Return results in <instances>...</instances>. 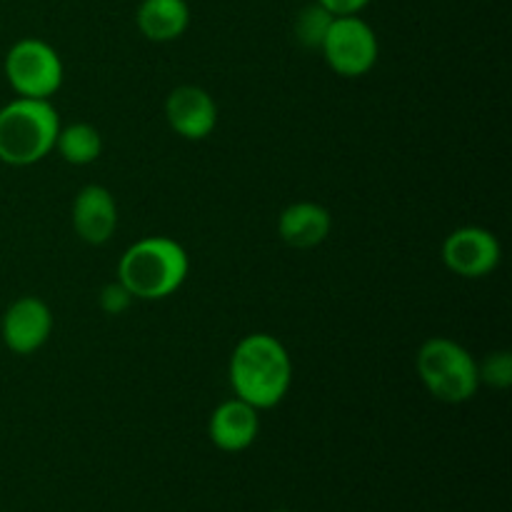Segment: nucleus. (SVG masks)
<instances>
[{
	"instance_id": "4",
	"label": "nucleus",
	"mask_w": 512,
	"mask_h": 512,
	"mask_svg": "<svg viewBox=\"0 0 512 512\" xmlns=\"http://www.w3.org/2000/svg\"><path fill=\"white\" fill-rule=\"evenodd\" d=\"M415 365L428 393L443 403H468L480 388L478 360L450 338L425 340L420 345Z\"/></svg>"
},
{
	"instance_id": "14",
	"label": "nucleus",
	"mask_w": 512,
	"mask_h": 512,
	"mask_svg": "<svg viewBox=\"0 0 512 512\" xmlns=\"http://www.w3.org/2000/svg\"><path fill=\"white\" fill-rule=\"evenodd\" d=\"M55 150L70 165H90L103 153V138L90 123H73L58 130Z\"/></svg>"
},
{
	"instance_id": "1",
	"label": "nucleus",
	"mask_w": 512,
	"mask_h": 512,
	"mask_svg": "<svg viewBox=\"0 0 512 512\" xmlns=\"http://www.w3.org/2000/svg\"><path fill=\"white\" fill-rule=\"evenodd\" d=\"M293 383V360L275 335H245L230 358V385L235 398L255 410H270L288 395Z\"/></svg>"
},
{
	"instance_id": "7",
	"label": "nucleus",
	"mask_w": 512,
	"mask_h": 512,
	"mask_svg": "<svg viewBox=\"0 0 512 512\" xmlns=\"http://www.w3.org/2000/svg\"><path fill=\"white\" fill-rule=\"evenodd\" d=\"M500 258H503L500 240L490 230L478 228V225L453 230L443 243L445 268L460 278H485L498 268Z\"/></svg>"
},
{
	"instance_id": "18",
	"label": "nucleus",
	"mask_w": 512,
	"mask_h": 512,
	"mask_svg": "<svg viewBox=\"0 0 512 512\" xmlns=\"http://www.w3.org/2000/svg\"><path fill=\"white\" fill-rule=\"evenodd\" d=\"M315 3H320L333 15H358L360 10L368 8L370 0H315Z\"/></svg>"
},
{
	"instance_id": "10",
	"label": "nucleus",
	"mask_w": 512,
	"mask_h": 512,
	"mask_svg": "<svg viewBox=\"0 0 512 512\" xmlns=\"http://www.w3.org/2000/svg\"><path fill=\"white\" fill-rule=\"evenodd\" d=\"M73 228L88 245H103L118 228V205L103 185H85L73 200Z\"/></svg>"
},
{
	"instance_id": "3",
	"label": "nucleus",
	"mask_w": 512,
	"mask_h": 512,
	"mask_svg": "<svg viewBox=\"0 0 512 512\" xmlns=\"http://www.w3.org/2000/svg\"><path fill=\"white\" fill-rule=\"evenodd\" d=\"M60 118L50 100L15 98L0 108V160L25 168L55 150Z\"/></svg>"
},
{
	"instance_id": "2",
	"label": "nucleus",
	"mask_w": 512,
	"mask_h": 512,
	"mask_svg": "<svg viewBox=\"0 0 512 512\" xmlns=\"http://www.w3.org/2000/svg\"><path fill=\"white\" fill-rule=\"evenodd\" d=\"M190 270L188 253L173 238L150 235L123 253L118 283L138 300H163L178 293Z\"/></svg>"
},
{
	"instance_id": "19",
	"label": "nucleus",
	"mask_w": 512,
	"mask_h": 512,
	"mask_svg": "<svg viewBox=\"0 0 512 512\" xmlns=\"http://www.w3.org/2000/svg\"><path fill=\"white\" fill-rule=\"evenodd\" d=\"M275 512H290V510H275Z\"/></svg>"
},
{
	"instance_id": "8",
	"label": "nucleus",
	"mask_w": 512,
	"mask_h": 512,
	"mask_svg": "<svg viewBox=\"0 0 512 512\" xmlns=\"http://www.w3.org/2000/svg\"><path fill=\"white\" fill-rule=\"evenodd\" d=\"M0 333H3V343L10 353L30 355L48 343L50 333H53V313H50L48 303L35 295H25L5 310Z\"/></svg>"
},
{
	"instance_id": "16",
	"label": "nucleus",
	"mask_w": 512,
	"mask_h": 512,
	"mask_svg": "<svg viewBox=\"0 0 512 512\" xmlns=\"http://www.w3.org/2000/svg\"><path fill=\"white\" fill-rule=\"evenodd\" d=\"M480 383L493 385V388H510L512 383V355L500 350V353H490L483 363H478Z\"/></svg>"
},
{
	"instance_id": "6",
	"label": "nucleus",
	"mask_w": 512,
	"mask_h": 512,
	"mask_svg": "<svg viewBox=\"0 0 512 512\" xmlns=\"http://www.w3.org/2000/svg\"><path fill=\"white\" fill-rule=\"evenodd\" d=\"M320 53L333 73L343 78H360L378 63V35L360 15H335Z\"/></svg>"
},
{
	"instance_id": "9",
	"label": "nucleus",
	"mask_w": 512,
	"mask_h": 512,
	"mask_svg": "<svg viewBox=\"0 0 512 512\" xmlns=\"http://www.w3.org/2000/svg\"><path fill=\"white\" fill-rule=\"evenodd\" d=\"M165 120L185 140H205L218 125V105L208 90L180 85L165 98Z\"/></svg>"
},
{
	"instance_id": "11",
	"label": "nucleus",
	"mask_w": 512,
	"mask_h": 512,
	"mask_svg": "<svg viewBox=\"0 0 512 512\" xmlns=\"http://www.w3.org/2000/svg\"><path fill=\"white\" fill-rule=\"evenodd\" d=\"M260 410L245 400L233 398L213 410L208 423V435L213 445L223 453H243L255 443L260 433Z\"/></svg>"
},
{
	"instance_id": "5",
	"label": "nucleus",
	"mask_w": 512,
	"mask_h": 512,
	"mask_svg": "<svg viewBox=\"0 0 512 512\" xmlns=\"http://www.w3.org/2000/svg\"><path fill=\"white\" fill-rule=\"evenodd\" d=\"M5 78L18 98L50 100L63 85V60L40 38H23L5 55Z\"/></svg>"
},
{
	"instance_id": "15",
	"label": "nucleus",
	"mask_w": 512,
	"mask_h": 512,
	"mask_svg": "<svg viewBox=\"0 0 512 512\" xmlns=\"http://www.w3.org/2000/svg\"><path fill=\"white\" fill-rule=\"evenodd\" d=\"M333 18L335 15L330 13V10H325L320 3L305 5V8L298 13V18H295V25H293L298 43L303 45V48L320 50V45H323L325 33H328Z\"/></svg>"
},
{
	"instance_id": "12",
	"label": "nucleus",
	"mask_w": 512,
	"mask_h": 512,
	"mask_svg": "<svg viewBox=\"0 0 512 512\" xmlns=\"http://www.w3.org/2000/svg\"><path fill=\"white\" fill-rule=\"evenodd\" d=\"M333 228V218H330V210L320 203H293L280 213L278 218V233L290 248L308 250L315 245L323 243L330 235Z\"/></svg>"
},
{
	"instance_id": "13",
	"label": "nucleus",
	"mask_w": 512,
	"mask_h": 512,
	"mask_svg": "<svg viewBox=\"0 0 512 512\" xmlns=\"http://www.w3.org/2000/svg\"><path fill=\"white\" fill-rule=\"evenodd\" d=\"M138 30L153 43L178 40L190 25L188 0H143L135 13Z\"/></svg>"
},
{
	"instance_id": "17",
	"label": "nucleus",
	"mask_w": 512,
	"mask_h": 512,
	"mask_svg": "<svg viewBox=\"0 0 512 512\" xmlns=\"http://www.w3.org/2000/svg\"><path fill=\"white\" fill-rule=\"evenodd\" d=\"M130 300H133V295H130L120 283L105 285L103 293H100V305H103L105 313L110 315L123 313V310L130 305Z\"/></svg>"
}]
</instances>
